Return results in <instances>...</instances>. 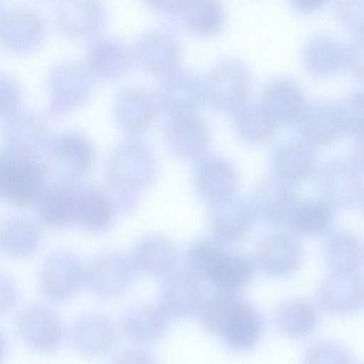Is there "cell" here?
Returning a JSON list of instances; mask_svg holds the SVG:
<instances>
[{"mask_svg":"<svg viewBox=\"0 0 364 364\" xmlns=\"http://www.w3.org/2000/svg\"><path fill=\"white\" fill-rule=\"evenodd\" d=\"M45 22L33 10L16 9L3 15L0 21V42L16 52L34 48L43 38Z\"/></svg>","mask_w":364,"mask_h":364,"instance_id":"obj_9","label":"cell"},{"mask_svg":"<svg viewBox=\"0 0 364 364\" xmlns=\"http://www.w3.org/2000/svg\"><path fill=\"white\" fill-rule=\"evenodd\" d=\"M181 11L189 28L198 35H213L223 27L224 13L218 0H187Z\"/></svg>","mask_w":364,"mask_h":364,"instance_id":"obj_33","label":"cell"},{"mask_svg":"<svg viewBox=\"0 0 364 364\" xmlns=\"http://www.w3.org/2000/svg\"><path fill=\"white\" fill-rule=\"evenodd\" d=\"M163 309L169 314L189 316L203 303V289L192 273L176 272L165 279L161 291Z\"/></svg>","mask_w":364,"mask_h":364,"instance_id":"obj_10","label":"cell"},{"mask_svg":"<svg viewBox=\"0 0 364 364\" xmlns=\"http://www.w3.org/2000/svg\"><path fill=\"white\" fill-rule=\"evenodd\" d=\"M211 228L215 241L221 245H237L251 232L254 212L242 202L232 198L216 206Z\"/></svg>","mask_w":364,"mask_h":364,"instance_id":"obj_11","label":"cell"},{"mask_svg":"<svg viewBox=\"0 0 364 364\" xmlns=\"http://www.w3.org/2000/svg\"><path fill=\"white\" fill-rule=\"evenodd\" d=\"M327 0H291L293 6L299 11L308 13L316 11Z\"/></svg>","mask_w":364,"mask_h":364,"instance_id":"obj_46","label":"cell"},{"mask_svg":"<svg viewBox=\"0 0 364 364\" xmlns=\"http://www.w3.org/2000/svg\"><path fill=\"white\" fill-rule=\"evenodd\" d=\"M39 244V232L26 218H11L0 225V249L8 256L28 257L36 252Z\"/></svg>","mask_w":364,"mask_h":364,"instance_id":"obj_24","label":"cell"},{"mask_svg":"<svg viewBox=\"0 0 364 364\" xmlns=\"http://www.w3.org/2000/svg\"><path fill=\"white\" fill-rule=\"evenodd\" d=\"M346 62L349 61L350 64L358 75H363V48L362 38L358 39L351 46L348 53H346Z\"/></svg>","mask_w":364,"mask_h":364,"instance_id":"obj_43","label":"cell"},{"mask_svg":"<svg viewBox=\"0 0 364 364\" xmlns=\"http://www.w3.org/2000/svg\"><path fill=\"white\" fill-rule=\"evenodd\" d=\"M312 158L300 146L284 148L274 157V171L281 181L292 182L303 178L310 171Z\"/></svg>","mask_w":364,"mask_h":364,"instance_id":"obj_36","label":"cell"},{"mask_svg":"<svg viewBox=\"0 0 364 364\" xmlns=\"http://www.w3.org/2000/svg\"><path fill=\"white\" fill-rule=\"evenodd\" d=\"M115 107L119 121L132 132L144 130L154 117L153 99L142 90H131L123 92L117 99Z\"/></svg>","mask_w":364,"mask_h":364,"instance_id":"obj_28","label":"cell"},{"mask_svg":"<svg viewBox=\"0 0 364 364\" xmlns=\"http://www.w3.org/2000/svg\"><path fill=\"white\" fill-rule=\"evenodd\" d=\"M303 257L300 240L292 233L276 230L257 244L255 259L265 273L273 277H286L299 267Z\"/></svg>","mask_w":364,"mask_h":364,"instance_id":"obj_4","label":"cell"},{"mask_svg":"<svg viewBox=\"0 0 364 364\" xmlns=\"http://www.w3.org/2000/svg\"><path fill=\"white\" fill-rule=\"evenodd\" d=\"M123 326L132 340L141 343L154 341L164 334L166 328V312L153 304H137L124 314Z\"/></svg>","mask_w":364,"mask_h":364,"instance_id":"obj_22","label":"cell"},{"mask_svg":"<svg viewBox=\"0 0 364 364\" xmlns=\"http://www.w3.org/2000/svg\"><path fill=\"white\" fill-rule=\"evenodd\" d=\"M18 300V289L15 282L0 272V316L9 312Z\"/></svg>","mask_w":364,"mask_h":364,"instance_id":"obj_42","label":"cell"},{"mask_svg":"<svg viewBox=\"0 0 364 364\" xmlns=\"http://www.w3.org/2000/svg\"><path fill=\"white\" fill-rule=\"evenodd\" d=\"M221 245L210 240L195 242L188 253L191 272L198 278L208 279L217 262L225 253Z\"/></svg>","mask_w":364,"mask_h":364,"instance_id":"obj_37","label":"cell"},{"mask_svg":"<svg viewBox=\"0 0 364 364\" xmlns=\"http://www.w3.org/2000/svg\"><path fill=\"white\" fill-rule=\"evenodd\" d=\"M41 180L38 168L30 163L15 160L4 196L16 206L28 205L38 196Z\"/></svg>","mask_w":364,"mask_h":364,"instance_id":"obj_29","label":"cell"},{"mask_svg":"<svg viewBox=\"0 0 364 364\" xmlns=\"http://www.w3.org/2000/svg\"><path fill=\"white\" fill-rule=\"evenodd\" d=\"M116 340L112 322L98 314L82 315L75 322L71 341L75 349L87 355H98L109 350Z\"/></svg>","mask_w":364,"mask_h":364,"instance_id":"obj_12","label":"cell"},{"mask_svg":"<svg viewBox=\"0 0 364 364\" xmlns=\"http://www.w3.org/2000/svg\"><path fill=\"white\" fill-rule=\"evenodd\" d=\"M207 138L204 123L193 112L176 116L168 131L171 148L186 159L198 156L205 149Z\"/></svg>","mask_w":364,"mask_h":364,"instance_id":"obj_18","label":"cell"},{"mask_svg":"<svg viewBox=\"0 0 364 364\" xmlns=\"http://www.w3.org/2000/svg\"><path fill=\"white\" fill-rule=\"evenodd\" d=\"M333 215L329 206L321 201L309 200L296 203L287 222L296 232L314 236L326 232L332 223Z\"/></svg>","mask_w":364,"mask_h":364,"instance_id":"obj_30","label":"cell"},{"mask_svg":"<svg viewBox=\"0 0 364 364\" xmlns=\"http://www.w3.org/2000/svg\"><path fill=\"white\" fill-rule=\"evenodd\" d=\"M187 0H147L158 11L169 13L181 10Z\"/></svg>","mask_w":364,"mask_h":364,"instance_id":"obj_45","label":"cell"},{"mask_svg":"<svg viewBox=\"0 0 364 364\" xmlns=\"http://www.w3.org/2000/svg\"><path fill=\"white\" fill-rule=\"evenodd\" d=\"M3 15L4 14L1 13V11L0 9V21H1V18H2Z\"/></svg>","mask_w":364,"mask_h":364,"instance_id":"obj_48","label":"cell"},{"mask_svg":"<svg viewBox=\"0 0 364 364\" xmlns=\"http://www.w3.org/2000/svg\"><path fill=\"white\" fill-rule=\"evenodd\" d=\"M17 325L25 343L38 352L52 351L61 341L60 319L47 306L32 305L26 307L18 314Z\"/></svg>","mask_w":364,"mask_h":364,"instance_id":"obj_6","label":"cell"},{"mask_svg":"<svg viewBox=\"0 0 364 364\" xmlns=\"http://www.w3.org/2000/svg\"><path fill=\"white\" fill-rule=\"evenodd\" d=\"M203 91V84L196 75L174 72L163 87L161 104L174 117L191 113L204 95Z\"/></svg>","mask_w":364,"mask_h":364,"instance_id":"obj_16","label":"cell"},{"mask_svg":"<svg viewBox=\"0 0 364 364\" xmlns=\"http://www.w3.org/2000/svg\"><path fill=\"white\" fill-rule=\"evenodd\" d=\"M130 57L127 48L119 42L104 39L95 44L89 55L90 73L101 80L121 77L128 70Z\"/></svg>","mask_w":364,"mask_h":364,"instance_id":"obj_25","label":"cell"},{"mask_svg":"<svg viewBox=\"0 0 364 364\" xmlns=\"http://www.w3.org/2000/svg\"><path fill=\"white\" fill-rule=\"evenodd\" d=\"M201 317L207 330L237 351L253 348L264 331L260 311L237 294L218 291L203 305Z\"/></svg>","mask_w":364,"mask_h":364,"instance_id":"obj_1","label":"cell"},{"mask_svg":"<svg viewBox=\"0 0 364 364\" xmlns=\"http://www.w3.org/2000/svg\"><path fill=\"white\" fill-rule=\"evenodd\" d=\"M249 86L245 67L238 61L226 60L217 65L203 84L204 95L216 109L226 111L239 104Z\"/></svg>","mask_w":364,"mask_h":364,"instance_id":"obj_5","label":"cell"},{"mask_svg":"<svg viewBox=\"0 0 364 364\" xmlns=\"http://www.w3.org/2000/svg\"><path fill=\"white\" fill-rule=\"evenodd\" d=\"M154 169L149 150L136 142L124 144L113 155L109 166L112 182L122 188H138L146 183Z\"/></svg>","mask_w":364,"mask_h":364,"instance_id":"obj_7","label":"cell"},{"mask_svg":"<svg viewBox=\"0 0 364 364\" xmlns=\"http://www.w3.org/2000/svg\"><path fill=\"white\" fill-rule=\"evenodd\" d=\"M255 267L254 262L246 254L225 251L208 279L219 292L237 294L248 285Z\"/></svg>","mask_w":364,"mask_h":364,"instance_id":"obj_15","label":"cell"},{"mask_svg":"<svg viewBox=\"0 0 364 364\" xmlns=\"http://www.w3.org/2000/svg\"><path fill=\"white\" fill-rule=\"evenodd\" d=\"M117 363H152L151 355L137 349L127 350L116 357Z\"/></svg>","mask_w":364,"mask_h":364,"instance_id":"obj_44","label":"cell"},{"mask_svg":"<svg viewBox=\"0 0 364 364\" xmlns=\"http://www.w3.org/2000/svg\"><path fill=\"white\" fill-rule=\"evenodd\" d=\"M80 195L81 189L61 188L49 191L38 205L42 223L51 228L78 225Z\"/></svg>","mask_w":364,"mask_h":364,"instance_id":"obj_17","label":"cell"},{"mask_svg":"<svg viewBox=\"0 0 364 364\" xmlns=\"http://www.w3.org/2000/svg\"><path fill=\"white\" fill-rule=\"evenodd\" d=\"M85 274L84 267L75 255L68 251L55 252L46 259L41 269V290L52 300H66L78 289Z\"/></svg>","mask_w":364,"mask_h":364,"instance_id":"obj_3","label":"cell"},{"mask_svg":"<svg viewBox=\"0 0 364 364\" xmlns=\"http://www.w3.org/2000/svg\"><path fill=\"white\" fill-rule=\"evenodd\" d=\"M56 152L75 176H85L92 167V146L80 135L70 134L63 136L58 143Z\"/></svg>","mask_w":364,"mask_h":364,"instance_id":"obj_35","label":"cell"},{"mask_svg":"<svg viewBox=\"0 0 364 364\" xmlns=\"http://www.w3.org/2000/svg\"><path fill=\"white\" fill-rule=\"evenodd\" d=\"M316 308L310 301L302 298L289 299L274 311V322L286 336L294 338L311 334L318 325Z\"/></svg>","mask_w":364,"mask_h":364,"instance_id":"obj_20","label":"cell"},{"mask_svg":"<svg viewBox=\"0 0 364 364\" xmlns=\"http://www.w3.org/2000/svg\"><path fill=\"white\" fill-rule=\"evenodd\" d=\"M8 348V338L4 332L0 329V362L6 357Z\"/></svg>","mask_w":364,"mask_h":364,"instance_id":"obj_47","label":"cell"},{"mask_svg":"<svg viewBox=\"0 0 364 364\" xmlns=\"http://www.w3.org/2000/svg\"><path fill=\"white\" fill-rule=\"evenodd\" d=\"M323 253L333 272H358L363 264L361 242L347 230L331 232L324 242Z\"/></svg>","mask_w":364,"mask_h":364,"instance_id":"obj_23","label":"cell"},{"mask_svg":"<svg viewBox=\"0 0 364 364\" xmlns=\"http://www.w3.org/2000/svg\"><path fill=\"white\" fill-rule=\"evenodd\" d=\"M305 58L308 68L319 75L333 74L346 62V52L335 40L327 36L313 38L306 46Z\"/></svg>","mask_w":364,"mask_h":364,"instance_id":"obj_31","label":"cell"},{"mask_svg":"<svg viewBox=\"0 0 364 364\" xmlns=\"http://www.w3.org/2000/svg\"><path fill=\"white\" fill-rule=\"evenodd\" d=\"M195 182L203 199L218 206L232 198L236 178L231 166L218 159L204 161L198 167Z\"/></svg>","mask_w":364,"mask_h":364,"instance_id":"obj_13","label":"cell"},{"mask_svg":"<svg viewBox=\"0 0 364 364\" xmlns=\"http://www.w3.org/2000/svg\"><path fill=\"white\" fill-rule=\"evenodd\" d=\"M176 259L177 252L173 244L164 236L152 235L139 241L131 259L134 269L156 274L169 271Z\"/></svg>","mask_w":364,"mask_h":364,"instance_id":"obj_21","label":"cell"},{"mask_svg":"<svg viewBox=\"0 0 364 364\" xmlns=\"http://www.w3.org/2000/svg\"><path fill=\"white\" fill-rule=\"evenodd\" d=\"M101 15V6L97 0H61L55 18L65 33L82 37L97 27Z\"/></svg>","mask_w":364,"mask_h":364,"instance_id":"obj_19","label":"cell"},{"mask_svg":"<svg viewBox=\"0 0 364 364\" xmlns=\"http://www.w3.org/2000/svg\"><path fill=\"white\" fill-rule=\"evenodd\" d=\"M348 363L351 357L341 346L331 342H318L312 345L306 355L308 363L324 362Z\"/></svg>","mask_w":364,"mask_h":364,"instance_id":"obj_39","label":"cell"},{"mask_svg":"<svg viewBox=\"0 0 364 364\" xmlns=\"http://www.w3.org/2000/svg\"><path fill=\"white\" fill-rule=\"evenodd\" d=\"M134 269L132 259L124 254L106 252L91 263L85 278L93 294L103 299H114L130 287Z\"/></svg>","mask_w":364,"mask_h":364,"instance_id":"obj_2","label":"cell"},{"mask_svg":"<svg viewBox=\"0 0 364 364\" xmlns=\"http://www.w3.org/2000/svg\"><path fill=\"white\" fill-rule=\"evenodd\" d=\"M274 122L262 107H249L240 112L237 127L244 138L252 142L266 140L272 134Z\"/></svg>","mask_w":364,"mask_h":364,"instance_id":"obj_38","label":"cell"},{"mask_svg":"<svg viewBox=\"0 0 364 364\" xmlns=\"http://www.w3.org/2000/svg\"><path fill=\"white\" fill-rule=\"evenodd\" d=\"M341 19L348 28L363 33V0H342L339 6Z\"/></svg>","mask_w":364,"mask_h":364,"instance_id":"obj_41","label":"cell"},{"mask_svg":"<svg viewBox=\"0 0 364 364\" xmlns=\"http://www.w3.org/2000/svg\"><path fill=\"white\" fill-rule=\"evenodd\" d=\"M363 279L358 272H333L318 290L321 306L329 313L343 314L358 310L363 303Z\"/></svg>","mask_w":364,"mask_h":364,"instance_id":"obj_8","label":"cell"},{"mask_svg":"<svg viewBox=\"0 0 364 364\" xmlns=\"http://www.w3.org/2000/svg\"><path fill=\"white\" fill-rule=\"evenodd\" d=\"M305 134L312 141L326 143L342 132L336 107L314 105L305 110L302 122Z\"/></svg>","mask_w":364,"mask_h":364,"instance_id":"obj_34","label":"cell"},{"mask_svg":"<svg viewBox=\"0 0 364 364\" xmlns=\"http://www.w3.org/2000/svg\"><path fill=\"white\" fill-rule=\"evenodd\" d=\"M296 203L289 189L280 183H267L255 193L252 209L264 222L277 225L287 222Z\"/></svg>","mask_w":364,"mask_h":364,"instance_id":"obj_26","label":"cell"},{"mask_svg":"<svg viewBox=\"0 0 364 364\" xmlns=\"http://www.w3.org/2000/svg\"><path fill=\"white\" fill-rule=\"evenodd\" d=\"M113 218V205L106 195L93 188L81 189L78 225L98 232L108 228Z\"/></svg>","mask_w":364,"mask_h":364,"instance_id":"obj_32","label":"cell"},{"mask_svg":"<svg viewBox=\"0 0 364 364\" xmlns=\"http://www.w3.org/2000/svg\"><path fill=\"white\" fill-rule=\"evenodd\" d=\"M300 90L287 80H276L267 87L262 107L274 123L288 122L303 111Z\"/></svg>","mask_w":364,"mask_h":364,"instance_id":"obj_27","label":"cell"},{"mask_svg":"<svg viewBox=\"0 0 364 364\" xmlns=\"http://www.w3.org/2000/svg\"><path fill=\"white\" fill-rule=\"evenodd\" d=\"M358 99H350L336 108L342 132H353L362 129L363 105Z\"/></svg>","mask_w":364,"mask_h":364,"instance_id":"obj_40","label":"cell"},{"mask_svg":"<svg viewBox=\"0 0 364 364\" xmlns=\"http://www.w3.org/2000/svg\"><path fill=\"white\" fill-rule=\"evenodd\" d=\"M137 56L141 65L150 73L170 75L178 65L180 50L171 36L156 31L146 34L139 41Z\"/></svg>","mask_w":364,"mask_h":364,"instance_id":"obj_14","label":"cell"}]
</instances>
